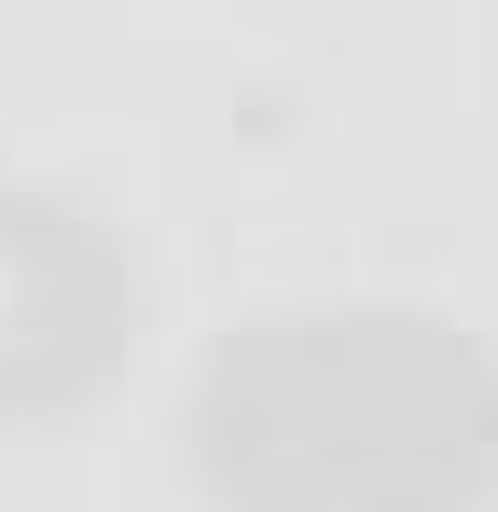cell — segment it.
Returning a JSON list of instances; mask_svg holds the SVG:
<instances>
[{
    "label": "cell",
    "mask_w": 498,
    "mask_h": 512,
    "mask_svg": "<svg viewBox=\"0 0 498 512\" xmlns=\"http://www.w3.org/2000/svg\"><path fill=\"white\" fill-rule=\"evenodd\" d=\"M180 457L208 512H485L498 360L443 305H263L194 360Z\"/></svg>",
    "instance_id": "cell-1"
},
{
    "label": "cell",
    "mask_w": 498,
    "mask_h": 512,
    "mask_svg": "<svg viewBox=\"0 0 498 512\" xmlns=\"http://www.w3.org/2000/svg\"><path fill=\"white\" fill-rule=\"evenodd\" d=\"M139 346V263L125 236L42 194V180H0V416H56L83 388H111Z\"/></svg>",
    "instance_id": "cell-2"
}]
</instances>
